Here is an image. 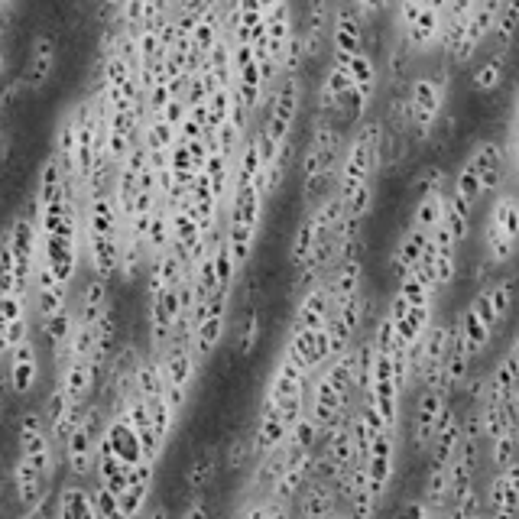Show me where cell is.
Segmentation results:
<instances>
[{
	"label": "cell",
	"mask_w": 519,
	"mask_h": 519,
	"mask_svg": "<svg viewBox=\"0 0 519 519\" xmlns=\"http://www.w3.org/2000/svg\"><path fill=\"white\" fill-rule=\"evenodd\" d=\"M257 4H260V10H263V13H270L273 7L283 4V0H257Z\"/></svg>",
	"instance_id": "34"
},
{
	"label": "cell",
	"mask_w": 519,
	"mask_h": 519,
	"mask_svg": "<svg viewBox=\"0 0 519 519\" xmlns=\"http://www.w3.org/2000/svg\"><path fill=\"white\" fill-rule=\"evenodd\" d=\"M519 254V195L503 189L490 198L484 228H481V257L500 273Z\"/></svg>",
	"instance_id": "2"
},
{
	"label": "cell",
	"mask_w": 519,
	"mask_h": 519,
	"mask_svg": "<svg viewBox=\"0 0 519 519\" xmlns=\"http://www.w3.org/2000/svg\"><path fill=\"white\" fill-rule=\"evenodd\" d=\"M156 481H159V461H140L133 468L127 487L121 490V516L124 519H140L146 510L153 507V497H156Z\"/></svg>",
	"instance_id": "16"
},
{
	"label": "cell",
	"mask_w": 519,
	"mask_h": 519,
	"mask_svg": "<svg viewBox=\"0 0 519 519\" xmlns=\"http://www.w3.org/2000/svg\"><path fill=\"white\" fill-rule=\"evenodd\" d=\"M348 4H357V0H348Z\"/></svg>",
	"instance_id": "35"
},
{
	"label": "cell",
	"mask_w": 519,
	"mask_h": 519,
	"mask_svg": "<svg viewBox=\"0 0 519 519\" xmlns=\"http://www.w3.org/2000/svg\"><path fill=\"white\" fill-rule=\"evenodd\" d=\"M309 374L292 361L289 354L276 351L273 364H270V374L263 380V390H260V406L273 409L283 416V422L296 425L302 416H305V399H309Z\"/></svg>",
	"instance_id": "3"
},
{
	"label": "cell",
	"mask_w": 519,
	"mask_h": 519,
	"mask_svg": "<svg viewBox=\"0 0 519 519\" xmlns=\"http://www.w3.org/2000/svg\"><path fill=\"white\" fill-rule=\"evenodd\" d=\"M234 519H266V500H241Z\"/></svg>",
	"instance_id": "33"
},
{
	"label": "cell",
	"mask_w": 519,
	"mask_h": 519,
	"mask_svg": "<svg viewBox=\"0 0 519 519\" xmlns=\"http://www.w3.org/2000/svg\"><path fill=\"white\" fill-rule=\"evenodd\" d=\"M487 296H490V305H494V318H497V328H503L510 322V315L516 309V289H519V276L516 273H503V276H494L490 283L484 286Z\"/></svg>",
	"instance_id": "27"
},
{
	"label": "cell",
	"mask_w": 519,
	"mask_h": 519,
	"mask_svg": "<svg viewBox=\"0 0 519 519\" xmlns=\"http://www.w3.org/2000/svg\"><path fill=\"white\" fill-rule=\"evenodd\" d=\"M344 72H348V78H351L354 98L361 101L364 111H370V104H374L377 91H380V78H383L377 56H370L367 49H361L348 65H344Z\"/></svg>",
	"instance_id": "22"
},
{
	"label": "cell",
	"mask_w": 519,
	"mask_h": 519,
	"mask_svg": "<svg viewBox=\"0 0 519 519\" xmlns=\"http://www.w3.org/2000/svg\"><path fill=\"white\" fill-rule=\"evenodd\" d=\"M0 374H4L10 399L26 403V399H33L39 393V387H43V374H46V354H43V348H39L36 331H33V338H26L23 344H17V348L7 354Z\"/></svg>",
	"instance_id": "9"
},
{
	"label": "cell",
	"mask_w": 519,
	"mask_h": 519,
	"mask_svg": "<svg viewBox=\"0 0 519 519\" xmlns=\"http://www.w3.org/2000/svg\"><path fill=\"white\" fill-rule=\"evenodd\" d=\"M364 33L367 23L348 0H335L331 10V26H328V49H331V65H348L357 52L364 49Z\"/></svg>",
	"instance_id": "11"
},
{
	"label": "cell",
	"mask_w": 519,
	"mask_h": 519,
	"mask_svg": "<svg viewBox=\"0 0 519 519\" xmlns=\"http://www.w3.org/2000/svg\"><path fill=\"white\" fill-rule=\"evenodd\" d=\"M279 351L289 354L309 377H315L318 370H325L331 361H335V357H331V344H328L325 328L309 331V328L286 325V335H283V344H279Z\"/></svg>",
	"instance_id": "12"
},
{
	"label": "cell",
	"mask_w": 519,
	"mask_h": 519,
	"mask_svg": "<svg viewBox=\"0 0 519 519\" xmlns=\"http://www.w3.org/2000/svg\"><path fill=\"white\" fill-rule=\"evenodd\" d=\"M455 322H458V331H461V338H464V348H468L471 354V361L477 364L481 357L490 351V344H494L497 338V331L490 328L481 315H477L471 305H464V309L455 315Z\"/></svg>",
	"instance_id": "23"
},
{
	"label": "cell",
	"mask_w": 519,
	"mask_h": 519,
	"mask_svg": "<svg viewBox=\"0 0 519 519\" xmlns=\"http://www.w3.org/2000/svg\"><path fill=\"white\" fill-rule=\"evenodd\" d=\"M179 519H215L211 500L208 497H189V500H185L182 513H179Z\"/></svg>",
	"instance_id": "32"
},
{
	"label": "cell",
	"mask_w": 519,
	"mask_h": 519,
	"mask_svg": "<svg viewBox=\"0 0 519 519\" xmlns=\"http://www.w3.org/2000/svg\"><path fill=\"white\" fill-rule=\"evenodd\" d=\"M445 192H429V195L412 198V211H409V221H406L409 228L432 234L438 224H442V215H445Z\"/></svg>",
	"instance_id": "28"
},
{
	"label": "cell",
	"mask_w": 519,
	"mask_h": 519,
	"mask_svg": "<svg viewBox=\"0 0 519 519\" xmlns=\"http://www.w3.org/2000/svg\"><path fill=\"white\" fill-rule=\"evenodd\" d=\"M481 497L487 519H519V461L490 474L487 490Z\"/></svg>",
	"instance_id": "15"
},
{
	"label": "cell",
	"mask_w": 519,
	"mask_h": 519,
	"mask_svg": "<svg viewBox=\"0 0 519 519\" xmlns=\"http://www.w3.org/2000/svg\"><path fill=\"white\" fill-rule=\"evenodd\" d=\"M121 247H124V228H121V211H117L114 182H111L82 198L85 273L108 279V283L117 279V273H121Z\"/></svg>",
	"instance_id": "1"
},
{
	"label": "cell",
	"mask_w": 519,
	"mask_h": 519,
	"mask_svg": "<svg viewBox=\"0 0 519 519\" xmlns=\"http://www.w3.org/2000/svg\"><path fill=\"white\" fill-rule=\"evenodd\" d=\"M221 471H224V461H221L218 445H205L202 451H195L192 461L185 464V477H182L189 497H208V490L215 487Z\"/></svg>",
	"instance_id": "20"
},
{
	"label": "cell",
	"mask_w": 519,
	"mask_h": 519,
	"mask_svg": "<svg viewBox=\"0 0 519 519\" xmlns=\"http://www.w3.org/2000/svg\"><path fill=\"white\" fill-rule=\"evenodd\" d=\"M464 159H468L471 169L477 172V179H481V189H484L487 202L497 192H503V182H507V169H510V156H507V146H503L500 140H494V137L477 140Z\"/></svg>",
	"instance_id": "13"
},
{
	"label": "cell",
	"mask_w": 519,
	"mask_h": 519,
	"mask_svg": "<svg viewBox=\"0 0 519 519\" xmlns=\"http://www.w3.org/2000/svg\"><path fill=\"white\" fill-rule=\"evenodd\" d=\"M494 52L510 56L516 39H519V0H503L500 13H497V26H494Z\"/></svg>",
	"instance_id": "30"
},
{
	"label": "cell",
	"mask_w": 519,
	"mask_h": 519,
	"mask_svg": "<svg viewBox=\"0 0 519 519\" xmlns=\"http://www.w3.org/2000/svg\"><path fill=\"white\" fill-rule=\"evenodd\" d=\"M399 451H403V429H383L374 435L370 451L364 458V471H367V490L374 497L377 507H383L393 490L396 481V468H399Z\"/></svg>",
	"instance_id": "8"
},
{
	"label": "cell",
	"mask_w": 519,
	"mask_h": 519,
	"mask_svg": "<svg viewBox=\"0 0 519 519\" xmlns=\"http://www.w3.org/2000/svg\"><path fill=\"white\" fill-rule=\"evenodd\" d=\"M442 224L448 237L455 241V247L461 250L464 244L471 241V224H474V208L468 202H461L455 192H445V215Z\"/></svg>",
	"instance_id": "26"
},
{
	"label": "cell",
	"mask_w": 519,
	"mask_h": 519,
	"mask_svg": "<svg viewBox=\"0 0 519 519\" xmlns=\"http://www.w3.org/2000/svg\"><path fill=\"white\" fill-rule=\"evenodd\" d=\"M448 406H451V399L442 390H419L416 393V403H412L409 425H406V438H409L412 455H419V458L429 455L435 432H438V425H442Z\"/></svg>",
	"instance_id": "10"
},
{
	"label": "cell",
	"mask_w": 519,
	"mask_h": 519,
	"mask_svg": "<svg viewBox=\"0 0 519 519\" xmlns=\"http://www.w3.org/2000/svg\"><path fill=\"white\" fill-rule=\"evenodd\" d=\"M445 104H448V75L445 72L412 75V82L406 85L412 143H429L435 137V130L445 117Z\"/></svg>",
	"instance_id": "6"
},
{
	"label": "cell",
	"mask_w": 519,
	"mask_h": 519,
	"mask_svg": "<svg viewBox=\"0 0 519 519\" xmlns=\"http://www.w3.org/2000/svg\"><path fill=\"white\" fill-rule=\"evenodd\" d=\"M221 461H224V471L228 474H244L250 464H254V448H250V435L247 432H237L228 448H221Z\"/></svg>",
	"instance_id": "31"
},
{
	"label": "cell",
	"mask_w": 519,
	"mask_h": 519,
	"mask_svg": "<svg viewBox=\"0 0 519 519\" xmlns=\"http://www.w3.org/2000/svg\"><path fill=\"white\" fill-rule=\"evenodd\" d=\"M429 237H432V234H422V231L409 228V224H406L403 234H399L396 247H393V257H390V266H393L396 279L416 270V266H419V257H422V250H425V244H429Z\"/></svg>",
	"instance_id": "25"
},
{
	"label": "cell",
	"mask_w": 519,
	"mask_h": 519,
	"mask_svg": "<svg viewBox=\"0 0 519 519\" xmlns=\"http://www.w3.org/2000/svg\"><path fill=\"white\" fill-rule=\"evenodd\" d=\"M331 312H335V296H331L328 279H315L312 286H305L296 292V305H292L289 325L292 328H309V331H322L328 325Z\"/></svg>",
	"instance_id": "14"
},
{
	"label": "cell",
	"mask_w": 519,
	"mask_h": 519,
	"mask_svg": "<svg viewBox=\"0 0 519 519\" xmlns=\"http://www.w3.org/2000/svg\"><path fill=\"white\" fill-rule=\"evenodd\" d=\"M231 335H234L237 357H254L257 354L260 341H263V309H260V302H237Z\"/></svg>",
	"instance_id": "21"
},
{
	"label": "cell",
	"mask_w": 519,
	"mask_h": 519,
	"mask_svg": "<svg viewBox=\"0 0 519 519\" xmlns=\"http://www.w3.org/2000/svg\"><path fill=\"white\" fill-rule=\"evenodd\" d=\"M299 33V20H296V7L292 0H283L279 7H273L266 13V52H270V65L283 75V59L289 43Z\"/></svg>",
	"instance_id": "17"
},
{
	"label": "cell",
	"mask_w": 519,
	"mask_h": 519,
	"mask_svg": "<svg viewBox=\"0 0 519 519\" xmlns=\"http://www.w3.org/2000/svg\"><path fill=\"white\" fill-rule=\"evenodd\" d=\"M156 364H159V374H163V390L176 419L182 422L185 409L192 403V393H195V383L202 377V364L192 351V341H172L163 354H156Z\"/></svg>",
	"instance_id": "7"
},
{
	"label": "cell",
	"mask_w": 519,
	"mask_h": 519,
	"mask_svg": "<svg viewBox=\"0 0 519 519\" xmlns=\"http://www.w3.org/2000/svg\"><path fill=\"white\" fill-rule=\"evenodd\" d=\"M292 513H296V519H335L341 513L335 484L322 481V477H309V484L292 500Z\"/></svg>",
	"instance_id": "18"
},
{
	"label": "cell",
	"mask_w": 519,
	"mask_h": 519,
	"mask_svg": "<svg viewBox=\"0 0 519 519\" xmlns=\"http://www.w3.org/2000/svg\"><path fill=\"white\" fill-rule=\"evenodd\" d=\"M315 244H318V234H315V221L309 211H302V218L296 224V231L289 237V266H292V276H305L312 263V254H315Z\"/></svg>",
	"instance_id": "24"
},
{
	"label": "cell",
	"mask_w": 519,
	"mask_h": 519,
	"mask_svg": "<svg viewBox=\"0 0 519 519\" xmlns=\"http://www.w3.org/2000/svg\"><path fill=\"white\" fill-rule=\"evenodd\" d=\"M13 455L33 464L49 484H59L62 451L56 445V438L49 435V425L43 419V412H39V403L20 409L17 425H13Z\"/></svg>",
	"instance_id": "5"
},
{
	"label": "cell",
	"mask_w": 519,
	"mask_h": 519,
	"mask_svg": "<svg viewBox=\"0 0 519 519\" xmlns=\"http://www.w3.org/2000/svg\"><path fill=\"white\" fill-rule=\"evenodd\" d=\"M507 65H510V56L490 52V56H484L477 62V69L471 72V88L477 95H494V91H500L503 78H507Z\"/></svg>",
	"instance_id": "29"
},
{
	"label": "cell",
	"mask_w": 519,
	"mask_h": 519,
	"mask_svg": "<svg viewBox=\"0 0 519 519\" xmlns=\"http://www.w3.org/2000/svg\"><path fill=\"white\" fill-rule=\"evenodd\" d=\"M104 422H108V409H104L98 399L82 409V416L75 419L62 442V471L72 481H85L91 484V474H95V461H98V445H101V432Z\"/></svg>",
	"instance_id": "4"
},
{
	"label": "cell",
	"mask_w": 519,
	"mask_h": 519,
	"mask_svg": "<svg viewBox=\"0 0 519 519\" xmlns=\"http://www.w3.org/2000/svg\"><path fill=\"white\" fill-rule=\"evenodd\" d=\"M56 62H59V46H56V39H52L49 33H39L33 36V43H30V56H26V69H23V88L26 91H43L49 82H52V75H56Z\"/></svg>",
	"instance_id": "19"
}]
</instances>
